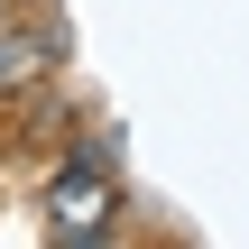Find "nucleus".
<instances>
[{
	"label": "nucleus",
	"instance_id": "1",
	"mask_svg": "<svg viewBox=\"0 0 249 249\" xmlns=\"http://www.w3.org/2000/svg\"><path fill=\"white\" fill-rule=\"evenodd\" d=\"M37 213H46V240H65V249H92V240H111V231H120V166L65 157V166L46 176Z\"/></svg>",
	"mask_w": 249,
	"mask_h": 249
},
{
	"label": "nucleus",
	"instance_id": "2",
	"mask_svg": "<svg viewBox=\"0 0 249 249\" xmlns=\"http://www.w3.org/2000/svg\"><path fill=\"white\" fill-rule=\"evenodd\" d=\"M55 65H65V18L37 0L18 28H0V111H9V102H28L37 83H55Z\"/></svg>",
	"mask_w": 249,
	"mask_h": 249
},
{
	"label": "nucleus",
	"instance_id": "3",
	"mask_svg": "<svg viewBox=\"0 0 249 249\" xmlns=\"http://www.w3.org/2000/svg\"><path fill=\"white\" fill-rule=\"evenodd\" d=\"M28 9H37V0H0V28H18V18H28Z\"/></svg>",
	"mask_w": 249,
	"mask_h": 249
}]
</instances>
